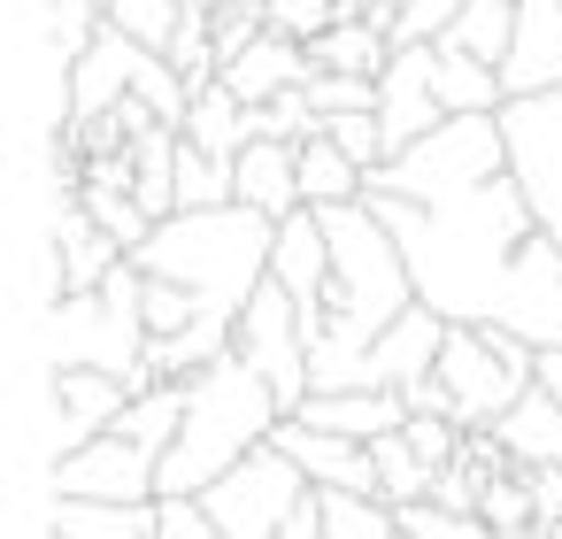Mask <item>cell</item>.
Here are the masks:
<instances>
[{"instance_id":"obj_1","label":"cell","mask_w":562,"mask_h":539,"mask_svg":"<svg viewBox=\"0 0 562 539\" xmlns=\"http://www.w3.org/2000/svg\"><path fill=\"white\" fill-rule=\"evenodd\" d=\"M362 201L393 224L416 301H431L447 324H508L531 347H562V239L531 216L508 170L454 201H401V193Z\"/></svg>"},{"instance_id":"obj_2","label":"cell","mask_w":562,"mask_h":539,"mask_svg":"<svg viewBox=\"0 0 562 539\" xmlns=\"http://www.w3.org/2000/svg\"><path fill=\"white\" fill-rule=\"evenodd\" d=\"M278 424H285L278 385H270L247 355H216L209 370L186 378V424H178V439L162 447V470H155L162 501H201V493H209L232 462H247Z\"/></svg>"},{"instance_id":"obj_3","label":"cell","mask_w":562,"mask_h":539,"mask_svg":"<svg viewBox=\"0 0 562 539\" xmlns=\"http://www.w3.org/2000/svg\"><path fill=\"white\" fill-rule=\"evenodd\" d=\"M270 255H278V216H262L247 201H224V209H178V216H162L147 232V247H139V270L178 278L201 301V316L239 324V308L270 278Z\"/></svg>"},{"instance_id":"obj_4","label":"cell","mask_w":562,"mask_h":539,"mask_svg":"<svg viewBox=\"0 0 562 539\" xmlns=\"http://www.w3.org/2000/svg\"><path fill=\"white\" fill-rule=\"evenodd\" d=\"M147 270L124 255L93 293L47 301V370H116L132 378L147 362Z\"/></svg>"},{"instance_id":"obj_5","label":"cell","mask_w":562,"mask_h":539,"mask_svg":"<svg viewBox=\"0 0 562 539\" xmlns=\"http://www.w3.org/2000/svg\"><path fill=\"white\" fill-rule=\"evenodd\" d=\"M508 170V132H501V109L493 116H447L431 124L416 147H401L393 162L370 170V193H401V201H454L485 178Z\"/></svg>"},{"instance_id":"obj_6","label":"cell","mask_w":562,"mask_h":539,"mask_svg":"<svg viewBox=\"0 0 562 539\" xmlns=\"http://www.w3.org/2000/svg\"><path fill=\"white\" fill-rule=\"evenodd\" d=\"M301 493H308V470H301L278 439H262L247 462H232V470L201 493V508L224 524V539H278Z\"/></svg>"},{"instance_id":"obj_7","label":"cell","mask_w":562,"mask_h":539,"mask_svg":"<svg viewBox=\"0 0 562 539\" xmlns=\"http://www.w3.org/2000/svg\"><path fill=\"white\" fill-rule=\"evenodd\" d=\"M232 355H247V362L278 385L285 416H301V401L316 393V370H308V316H301V301H293L278 278H262L255 301L239 308V324H232Z\"/></svg>"},{"instance_id":"obj_8","label":"cell","mask_w":562,"mask_h":539,"mask_svg":"<svg viewBox=\"0 0 562 539\" xmlns=\"http://www.w3.org/2000/svg\"><path fill=\"white\" fill-rule=\"evenodd\" d=\"M508 132V178L524 186L531 216L562 239V86L554 93H516L501 109Z\"/></svg>"},{"instance_id":"obj_9","label":"cell","mask_w":562,"mask_h":539,"mask_svg":"<svg viewBox=\"0 0 562 539\" xmlns=\"http://www.w3.org/2000/svg\"><path fill=\"white\" fill-rule=\"evenodd\" d=\"M155 470H162V454L147 447V439H132V431H101L93 447H78V454H55V493H70V501H162V485H155Z\"/></svg>"},{"instance_id":"obj_10","label":"cell","mask_w":562,"mask_h":539,"mask_svg":"<svg viewBox=\"0 0 562 539\" xmlns=\"http://www.w3.org/2000/svg\"><path fill=\"white\" fill-rule=\"evenodd\" d=\"M378 124H385V162L401 147H416L431 124H447L439 101V40H401L393 63L378 70Z\"/></svg>"},{"instance_id":"obj_11","label":"cell","mask_w":562,"mask_h":539,"mask_svg":"<svg viewBox=\"0 0 562 539\" xmlns=\"http://www.w3.org/2000/svg\"><path fill=\"white\" fill-rule=\"evenodd\" d=\"M124 401H132V385L116 370H47V447L55 454L93 447L124 416Z\"/></svg>"},{"instance_id":"obj_12","label":"cell","mask_w":562,"mask_h":539,"mask_svg":"<svg viewBox=\"0 0 562 539\" xmlns=\"http://www.w3.org/2000/svg\"><path fill=\"white\" fill-rule=\"evenodd\" d=\"M124 262V239L116 232H101L93 224V209L70 193V201H55V262H47V301H63V293H93L109 270Z\"/></svg>"},{"instance_id":"obj_13","label":"cell","mask_w":562,"mask_h":539,"mask_svg":"<svg viewBox=\"0 0 562 539\" xmlns=\"http://www.w3.org/2000/svg\"><path fill=\"white\" fill-rule=\"evenodd\" d=\"M139 55H147V40H132L124 24H109V32L70 63V124H93V116L124 109V101H132V78H139Z\"/></svg>"},{"instance_id":"obj_14","label":"cell","mask_w":562,"mask_h":539,"mask_svg":"<svg viewBox=\"0 0 562 539\" xmlns=\"http://www.w3.org/2000/svg\"><path fill=\"white\" fill-rule=\"evenodd\" d=\"M270 278H278V285L301 301V316L316 324L324 285H331V232H324V216H316V209L278 216V255H270Z\"/></svg>"},{"instance_id":"obj_15","label":"cell","mask_w":562,"mask_h":539,"mask_svg":"<svg viewBox=\"0 0 562 539\" xmlns=\"http://www.w3.org/2000/svg\"><path fill=\"white\" fill-rule=\"evenodd\" d=\"M501 86L508 101L562 86V0H516V47L501 63Z\"/></svg>"},{"instance_id":"obj_16","label":"cell","mask_w":562,"mask_h":539,"mask_svg":"<svg viewBox=\"0 0 562 539\" xmlns=\"http://www.w3.org/2000/svg\"><path fill=\"white\" fill-rule=\"evenodd\" d=\"M232 178H239V201L262 209V216L308 209V193H301V139H247L239 162H232Z\"/></svg>"},{"instance_id":"obj_17","label":"cell","mask_w":562,"mask_h":539,"mask_svg":"<svg viewBox=\"0 0 562 539\" xmlns=\"http://www.w3.org/2000/svg\"><path fill=\"white\" fill-rule=\"evenodd\" d=\"M316 78V63H308V47L301 40H285V32H262L247 55H232L224 63V86L255 109V101H278V93H293V86H308Z\"/></svg>"},{"instance_id":"obj_18","label":"cell","mask_w":562,"mask_h":539,"mask_svg":"<svg viewBox=\"0 0 562 539\" xmlns=\"http://www.w3.org/2000/svg\"><path fill=\"white\" fill-rule=\"evenodd\" d=\"M308 424L324 431H347V439H378V431H401L408 424V393L393 385H347V393H308L301 401Z\"/></svg>"},{"instance_id":"obj_19","label":"cell","mask_w":562,"mask_h":539,"mask_svg":"<svg viewBox=\"0 0 562 539\" xmlns=\"http://www.w3.org/2000/svg\"><path fill=\"white\" fill-rule=\"evenodd\" d=\"M47 531L55 539H155L162 501H70V493H55Z\"/></svg>"},{"instance_id":"obj_20","label":"cell","mask_w":562,"mask_h":539,"mask_svg":"<svg viewBox=\"0 0 562 539\" xmlns=\"http://www.w3.org/2000/svg\"><path fill=\"white\" fill-rule=\"evenodd\" d=\"M501 439H508V454H516V470H547V462H562V393L539 378L501 424H493Z\"/></svg>"},{"instance_id":"obj_21","label":"cell","mask_w":562,"mask_h":539,"mask_svg":"<svg viewBox=\"0 0 562 539\" xmlns=\"http://www.w3.org/2000/svg\"><path fill=\"white\" fill-rule=\"evenodd\" d=\"M308 63L316 70H347V78H378L393 63V32L370 24V16H339L324 40H308Z\"/></svg>"},{"instance_id":"obj_22","label":"cell","mask_w":562,"mask_h":539,"mask_svg":"<svg viewBox=\"0 0 562 539\" xmlns=\"http://www.w3.org/2000/svg\"><path fill=\"white\" fill-rule=\"evenodd\" d=\"M301 193H308V209H339V201H362V193H370V170H362L339 139L308 132V139H301Z\"/></svg>"},{"instance_id":"obj_23","label":"cell","mask_w":562,"mask_h":539,"mask_svg":"<svg viewBox=\"0 0 562 539\" xmlns=\"http://www.w3.org/2000/svg\"><path fill=\"white\" fill-rule=\"evenodd\" d=\"M439 101H447V116H493V109H508V86L493 63L439 40Z\"/></svg>"},{"instance_id":"obj_24","label":"cell","mask_w":562,"mask_h":539,"mask_svg":"<svg viewBox=\"0 0 562 539\" xmlns=\"http://www.w3.org/2000/svg\"><path fill=\"white\" fill-rule=\"evenodd\" d=\"M186 139H193V147H209V155H232V162H239V147L255 139V132H247V101H239L224 78H216V86H201V93H193V109H186Z\"/></svg>"},{"instance_id":"obj_25","label":"cell","mask_w":562,"mask_h":539,"mask_svg":"<svg viewBox=\"0 0 562 539\" xmlns=\"http://www.w3.org/2000/svg\"><path fill=\"white\" fill-rule=\"evenodd\" d=\"M439 40L501 70V63H508V47H516V0H462V16H454Z\"/></svg>"},{"instance_id":"obj_26","label":"cell","mask_w":562,"mask_h":539,"mask_svg":"<svg viewBox=\"0 0 562 539\" xmlns=\"http://www.w3.org/2000/svg\"><path fill=\"white\" fill-rule=\"evenodd\" d=\"M324 539H401V508L385 493L324 485Z\"/></svg>"},{"instance_id":"obj_27","label":"cell","mask_w":562,"mask_h":539,"mask_svg":"<svg viewBox=\"0 0 562 539\" xmlns=\"http://www.w3.org/2000/svg\"><path fill=\"white\" fill-rule=\"evenodd\" d=\"M178 424H186V378H162V385L132 393V401H124V416H116V431L147 439L155 454H162V447L178 439Z\"/></svg>"},{"instance_id":"obj_28","label":"cell","mask_w":562,"mask_h":539,"mask_svg":"<svg viewBox=\"0 0 562 539\" xmlns=\"http://www.w3.org/2000/svg\"><path fill=\"white\" fill-rule=\"evenodd\" d=\"M370 454H378V493H385L393 508H401V501H424V493H431V478H439V470L416 454V439H408V431H378V439H370Z\"/></svg>"},{"instance_id":"obj_29","label":"cell","mask_w":562,"mask_h":539,"mask_svg":"<svg viewBox=\"0 0 562 539\" xmlns=\"http://www.w3.org/2000/svg\"><path fill=\"white\" fill-rule=\"evenodd\" d=\"M101 32H109V0H47V40H55V55L78 63Z\"/></svg>"},{"instance_id":"obj_30","label":"cell","mask_w":562,"mask_h":539,"mask_svg":"<svg viewBox=\"0 0 562 539\" xmlns=\"http://www.w3.org/2000/svg\"><path fill=\"white\" fill-rule=\"evenodd\" d=\"M401 539H493V524L439 501H401Z\"/></svg>"},{"instance_id":"obj_31","label":"cell","mask_w":562,"mask_h":539,"mask_svg":"<svg viewBox=\"0 0 562 539\" xmlns=\"http://www.w3.org/2000/svg\"><path fill=\"white\" fill-rule=\"evenodd\" d=\"M308 109H316V116H347V109H378V78H347V70H316V78H308Z\"/></svg>"},{"instance_id":"obj_32","label":"cell","mask_w":562,"mask_h":539,"mask_svg":"<svg viewBox=\"0 0 562 539\" xmlns=\"http://www.w3.org/2000/svg\"><path fill=\"white\" fill-rule=\"evenodd\" d=\"M186 324H201V301H193L178 278H155V270H147V332L170 339V332H186Z\"/></svg>"},{"instance_id":"obj_33","label":"cell","mask_w":562,"mask_h":539,"mask_svg":"<svg viewBox=\"0 0 562 539\" xmlns=\"http://www.w3.org/2000/svg\"><path fill=\"white\" fill-rule=\"evenodd\" d=\"M347 9H339V0H270V32H285V40H324L331 24H339Z\"/></svg>"},{"instance_id":"obj_34","label":"cell","mask_w":562,"mask_h":539,"mask_svg":"<svg viewBox=\"0 0 562 539\" xmlns=\"http://www.w3.org/2000/svg\"><path fill=\"white\" fill-rule=\"evenodd\" d=\"M454 16H462V0H401V16H393V47H401V40H439Z\"/></svg>"},{"instance_id":"obj_35","label":"cell","mask_w":562,"mask_h":539,"mask_svg":"<svg viewBox=\"0 0 562 539\" xmlns=\"http://www.w3.org/2000/svg\"><path fill=\"white\" fill-rule=\"evenodd\" d=\"M155 539H224V524L201 501H162V531Z\"/></svg>"},{"instance_id":"obj_36","label":"cell","mask_w":562,"mask_h":539,"mask_svg":"<svg viewBox=\"0 0 562 539\" xmlns=\"http://www.w3.org/2000/svg\"><path fill=\"white\" fill-rule=\"evenodd\" d=\"M278 539H324V485H308V493L293 501V516H285Z\"/></svg>"},{"instance_id":"obj_37","label":"cell","mask_w":562,"mask_h":539,"mask_svg":"<svg viewBox=\"0 0 562 539\" xmlns=\"http://www.w3.org/2000/svg\"><path fill=\"white\" fill-rule=\"evenodd\" d=\"M539 378H547V385L562 393V347H547V355H539Z\"/></svg>"}]
</instances>
